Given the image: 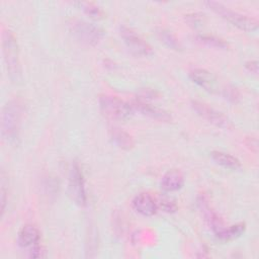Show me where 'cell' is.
<instances>
[{
	"mask_svg": "<svg viewBox=\"0 0 259 259\" xmlns=\"http://www.w3.org/2000/svg\"><path fill=\"white\" fill-rule=\"evenodd\" d=\"M22 107L18 100H9L2 108L1 136L7 143H14L18 139L21 123Z\"/></svg>",
	"mask_w": 259,
	"mask_h": 259,
	"instance_id": "1",
	"label": "cell"
},
{
	"mask_svg": "<svg viewBox=\"0 0 259 259\" xmlns=\"http://www.w3.org/2000/svg\"><path fill=\"white\" fill-rule=\"evenodd\" d=\"M2 39L3 55L7 74L13 82H17L21 78V66L19 61V48L17 39L13 32L9 29L3 32Z\"/></svg>",
	"mask_w": 259,
	"mask_h": 259,
	"instance_id": "2",
	"label": "cell"
},
{
	"mask_svg": "<svg viewBox=\"0 0 259 259\" xmlns=\"http://www.w3.org/2000/svg\"><path fill=\"white\" fill-rule=\"evenodd\" d=\"M204 4L213 12H215L221 17H223L224 19H226L236 27L240 28L241 30H244L247 32H253L258 29V21L253 17L242 14L238 11L232 10L229 7L217 1L209 0V1H205Z\"/></svg>",
	"mask_w": 259,
	"mask_h": 259,
	"instance_id": "3",
	"label": "cell"
},
{
	"mask_svg": "<svg viewBox=\"0 0 259 259\" xmlns=\"http://www.w3.org/2000/svg\"><path fill=\"white\" fill-rule=\"evenodd\" d=\"M99 107L103 115L112 120H126L133 115L134 112V109L131 104L112 95L100 96Z\"/></svg>",
	"mask_w": 259,
	"mask_h": 259,
	"instance_id": "4",
	"label": "cell"
},
{
	"mask_svg": "<svg viewBox=\"0 0 259 259\" xmlns=\"http://www.w3.org/2000/svg\"><path fill=\"white\" fill-rule=\"evenodd\" d=\"M69 26L77 40L87 46H95L103 37V31L98 26L82 19L71 20Z\"/></svg>",
	"mask_w": 259,
	"mask_h": 259,
	"instance_id": "5",
	"label": "cell"
},
{
	"mask_svg": "<svg viewBox=\"0 0 259 259\" xmlns=\"http://www.w3.org/2000/svg\"><path fill=\"white\" fill-rule=\"evenodd\" d=\"M68 190L71 199L79 206L87 204V192L85 187V179L81 167L78 163H73L69 173Z\"/></svg>",
	"mask_w": 259,
	"mask_h": 259,
	"instance_id": "6",
	"label": "cell"
},
{
	"mask_svg": "<svg viewBox=\"0 0 259 259\" xmlns=\"http://www.w3.org/2000/svg\"><path fill=\"white\" fill-rule=\"evenodd\" d=\"M119 33L127 49L135 56L149 57L153 54L152 47L133 29L122 25L119 28Z\"/></svg>",
	"mask_w": 259,
	"mask_h": 259,
	"instance_id": "7",
	"label": "cell"
},
{
	"mask_svg": "<svg viewBox=\"0 0 259 259\" xmlns=\"http://www.w3.org/2000/svg\"><path fill=\"white\" fill-rule=\"evenodd\" d=\"M191 107L199 116H201L202 118L206 119L208 122L219 127L229 128L232 126L230 119L223 112L214 109L213 107L209 106L204 102H201L198 100H192Z\"/></svg>",
	"mask_w": 259,
	"mask_h": 259,
	"instance_id": "8",
	"label": "cell"
},
{
	"mask_svg": "<svg viewBox=\"0 0 259 259\" xmlns=\"http://www.w3.org/2000/svg\"><path fill=\"white\" fill-rule=\"evenodd\" d=\"M190 79L199 87L209 93H221L223 87L220 86L218 78L205 69H194L189 73Z\"/></svg>",
	"mask_w": 259,
	"mask_h": 259,
	"instance_id": "9",
	"label": "cell"
},
{
	"mask_svg": "<svg viewBox=\"0 0 259 259\" xmlns=\"http://www.w3.org/2000/svg\"><path fill=\"white\" fill-rule=\"evenodd\" d=\"M131 105H132L133 109H136L137 111L141 112L143 115H146L150 118H153V119H156L159 121H163V122H169L172 119L169 112H167L166 110L159 108L155 105H152L145 100L136 98L132 102Z\"/></svg>",
	"mask_w": 259,
	"mask_h": 259,
	"instance_id": "10",
	"label": "cell"
},
{
	"mask_svg": "<svg viewBox=\"0 0 259 259\" xmlns=\"http://www.w3.org/2000/svg\"><path fill=\"white\" fill-rule=\"evenodd\" d=\"M132 206L136 212L144 217H152L158 210L157 201L151 194L146 192L137 194L132 201Z\"/></svg>",
	"mask_w": 259,
	"mask_h": 259,
	"instance_id": "11",
	"label": "cell"
},
{
	"mask_svg": "<svg viewBox=\"0 0 259 259\" xmlns=\"http://www.w3.org/2000/svg\"><path fill=\"white\" fill-rule=\"evenodd\" d=\"M40 238V234L38 229L31 225H24L18 232L17 235V243L21 248H31L38 244Z\"/></svg>",
	"mask_w": 259,
	"mask_h": 259,
	"instance_id": "12",
	"label": "cell"
},
{
	"mask_svg": "<svg viewBox=\"0 0 259 259\" xmlns=\"http://www.w3.org/2000/svg\"><path fill=\"white\" fill-rule=\"evenodd\" d=\"M184 185V177L183 174L176 169L167 171L160 182L161 188L166 192L177 191L182 188Z\"/></svg>",
	"mask_w": 259,
	"mask_h": 259,
	"instance_id": "13",
	"label": "cell"
},
{
	"mask_svg": "<svg viewBox=\"0 0 259 259\" xmlns=\"http://www.w3.org/2000/svg\"><path fill=\"white\" fill-rule=\"evenodd\" d=\"M210 156H211V159L218 165H220L226 169L237 171L242 168L241 162L236 157H234L228 153L221 152V151H212Z\"/></svg>",
	"mask_w": 259,
	"mask_h": 259,
	"instance_id": "14",
	"label": "cell"
},
{
	"mask_svg": "<svg viewBox=\"0 0 259 259\" xmlns=\"http://www.w3.org/2000/svg\"><path fill=\"white\" fill-rule=\"evenodd\" d=\"M110 138L112 142L122 150H131L135 146L133 137L122 128L112 127L110 130Z\"/></svg>",
	"mask_w": 259,
	"mask_h": 259,
	"instance_id": "15",
	"label": "cell"
},
{
	"mask_svg": "<svg viewBox=\"0 0 259 259\" xmlns=\"http://www.w3.org/2000/svg\"><path fill=\"white\" fill-rule=\"evenodd\" d=\"M157 36L158 38L169 49L179 51L181 50V44L178 40V38L168 29L165 28H158L157 29Z\"/></svg>",
	"mask_w": 259,
	"mask_h": 259,
	"instance_id": "16",
	"label": "cell"
},
{
	"mask_svg": "<svg viewBox=\"0 0 259 259\" xmlns=\"http://www.w3.org/2000/svg\"><path fill=\"white\" fill-rule=\"evenodd\" d=\"M246 230V226L244 223H239L230 227H227L225 231L222 233V235L219 237L222 241H230L233 239H236L244 234Z\"/></svg>",
	"mask_w": 259,
	"mask_h": 259,
	"instance_id": "17",
	"label": "cell"
},
{
	"mask_svg": "<svg viewBox=\"0 0 259 259\" xmlns=\"http://www.w3.org/2000/svg\"><path fill=\"white\" fill-rule=\"evenodd\" d=\"M197 40L199 42H202L208 47H212V48H215V49H222V50H225L229 47V44L219 37V36H215V35H211V34H198L196 36Z\"/></svg>",
	"mask_w": 259,
	"mask_h": 259,
	"instance_id": "18",
	"label": "cell"
},
{
	"mask_svg": "<svg viewBox=\"0 0 259 259\" xmlns=\"http://www.w3.org/2000/svg\"><path fill=\"white\" fill-rule=\"evenodd\" d=\"M75 4L92 18H101L103 15L101 8L92 2H76Z\"/></svg>",
	"mask_w": 259,
	"mask_h": 259,
	"instance_id": "19",
	"label": "cell"
},
{
	"mask_svg": "<svg viewBox=\"0 0 259 259\" xmlns=\"http://www.w3.org/2000/svg\"><path fill=\"white\" fill-rule=\"evenodd\" d=\"M157 204H158V208L160 207L163 211L168 212V213H173L178 209L176 202L172 198L167 197V196L159 197Z\"/></svg>",
	"mask_w": 259,
	"mask_h": 259,
	"instance_id": "20",
	"label": "cell"
},
{
	"mask_svg": "<svg viewBox=\"0 0 259 259\" xmlns=\"http://www.w3.org/2000/svg\"><path fill=\"white\" fill-rule=\"evenodd\" d=\"M185 21L188 23V25L196 28L200 27L205 22V16L203 13L199 12H192L185 15Z\"/></svg>",
	"mask_w": 259,
	"mask_h": 259,
	"instance_id": "21",
	"label": "cell"
},
{
	"mask_svg": "<svg viewBox=\"0 0 259 259\" xmlns=\"http://www.w3.org/2000/svg\"><path fill=\"white\" fill-rule=\"evenodd\" d=\"M221 94L227 100H229L231 102H237L239 100V98H240V93L237 90V88H235L234 86H231V85L224 86L222 91H221Z\"/></svg>",
	"mask_w": 259,
	"mask_h": 259,
	"instance_id": "22",
	"label": "cell"
},
{
	"mask_svg": "<svg viewBox=\"0 0 259 259\" xmlns=\"http://www.w3.org/2000/svg\"><path fill=\"white\" fill-rule=\"evenodd\" d=\"M1 191H0V195H1V215L4 214L5 208H6V203H7V190H6V185H5V181H4V173H1Z\"/></svg>",
	"mask_w": 259,
	"mask_h": 259,
	"instance_id": "23",
	"label": "cell"
},
{
	"mask_svg": "<svg viewBox=\"0 0 259 259\" xmlns=\"http://www.w3.org/2000/svg\"><path fill=\"white\" fill-rule=\"evenodd\" d=\"M158 95L159 93L156 90L151 88H144L139 92V95L137 98L147 101L148 99H155L156 97H158Z\"/></svg>",
	"mask_w": 259,
	"mask_h": 259,
	"instance_id": "24",
	"label": "cell"
},
{
	"mask_svg": "<svg viewBox=\"0 0 259 259\" xmlns=\"http://www.w3.org/2000/svg\"><path fill=\"white\" fill-rule=\"evenodd\" d=\"M42 252H44V250H42V248L38 244H36L35 246L29 248V256L32 257V258H39V257H41L42 256Z\"/></svg>",
	"mask_w": 259,
	"mask_h": 259,
	"instance_id": "25",
	"label": "cell"
},
{
	"mask_svg": "<svg viewBox=\"0 0 259 259\" xmlns=\"http://www.w3.org/2000/svg\"><path fill=\"white\" fill-rule=\"evenodd\" d=\"M245 67H246V69H247L249 72H251V73L257 75V73H258V62H257L256 60L248 61V62L245 64Z\"/></svg>",
	"mask_w": 259,
	"mask_h": 259,
	"instance_id": "26",
	"label": "cell"
},
{
	"mask_svg": "<svg viewBox=\"0 0 259 259\" xmlns=\"http://www.w3.org/2000/svg\"><path fill=\"white\" fill-rule=\"evenodd\" d=\"M246 144H247V146H248L251 150H253L254 152H257L258 143H257V139H256V138L249 137V138L246 140Z\"/></svg>",
	"mask_w": 259,
	"mask_h": 259,
	"instance_id": "27",
	"label": "cell"
}]
</instances>
